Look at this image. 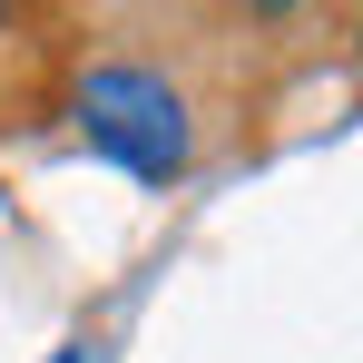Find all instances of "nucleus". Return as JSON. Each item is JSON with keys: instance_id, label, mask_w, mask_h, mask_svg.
Returning <instances> with one entry per match:
<instances>
[{"instance_id": "1", "label": "nucleus", "mask_w": 363, "mask_h": 363, "mask_svg": "<svg viewBox=\"0 0 363 363\" xmlns=\"http://www.w3.org/2000/svg\"><path fill=\"white\" fill-rule=\"evenodd\" d=\"M79 138L99 147V157H118L128 177H147V186H167L186 167V99L157 79V69H128V60H108V69H89L79 79Z\"/></svg>"}]
</instances>
